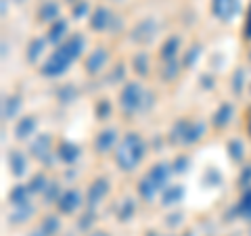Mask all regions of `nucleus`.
<instances>
[{
	"label": "nucleus",
	"instance_id": "1",
	"mask_svg": "<svg viewBox=\"0 0 251 236\" xmlns=\"http://www.w3.org/2000/svg\"><path fill=\"white\" fill-rule=\"evenodd\" d=\"M237 11V0H214V13L222 19H230Z\"/></svg>",
	"mask_w": 251,
	"mask_h": 236
}]
</instances>
